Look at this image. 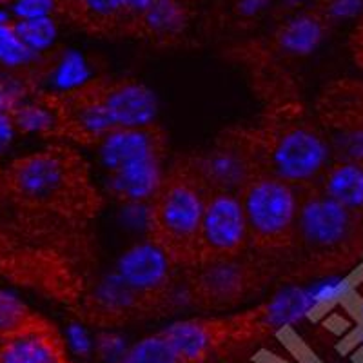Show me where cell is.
I'll return each instance as SVG.
<instances>
[{
  "instance_id": "6da1fadb",
  "label": "cell",
  "mask_w": 363,
  "mask_h": 363,
  "mask_svg": "<svg viewBox=\"0 0 363 363\" xmlns=\"http://www.w3.org/2000/svg\"><path fill=\"white\" fill-rule=\"evenodd\" d=\"M0 184L22 206L67 220H89L102 207L89 165L67 145H53L13 160L8 169L0 171Z\"/></svg>"
},
{
  "instance_id": "7a4b0ae2",
  "label": "cell",
  "mask_w": 363,
  "mask_h": 363,
  "mask_svg": "<svg viewBox=\"0 0 363 363\" xmlns=\"http://www.w3.org/2000/svg\"><path fill=\"white\" fill-rule=\"evenodd\" d=\"M206 187L191 171L187 160H178L147 203V240L167 255L174 267L199 264V236L202 225Z\"/></svg>"
},
{
  "instance_id": "3957f363",
  "label": "cell",
  "mask_w": 363,
  "mask_h": 363,
  "mask_svg": "<svg viewBox=\"0 0 363 363\" xmlns=\"http://www.w3.org/2000/svg\"><path fill=\"white\" fill-rule=\"evenodd\" d=\"M247 131L260 169L296 189L316 186L330 165L329 140L309 122L278 116Z\"/></svg>"
},
{
  "instance_id": "277c9868",
  "label": "cell",
  "mask_w": 363,
  "mask_h": 363,
  "mask_svg": "<svg viewBox=\"0 0 363 363\" xmlns=\"http://www.w3.org/2000/svg\"><path fill=\"white\" fill-rule=\"evenodd\" d=\"M362 215L345 209L318 186L300 189L294 245L316 265L349 260L362 244Z\"/></svg>"
},
{
  "instance_id": "5b68a950",
  "label": "cell",
  "mask_w": 363,
  "mask_h": 363,
  "mask_svg": "<svg viewBox=\"0 0 363 363\" xmlns=\"http://www.w3.org/2000/svg\"><path fill=\"white\" fill-rule=\"evenodd\" d=\"M247 222L249 245L284 251L294 245L300 189L260 171L238 194Z\"/></svg>"
},
{
  "instance_id": "8992f818",
  "label": "cell",
  "mask_w": 363,
  "mask_h": 363,
  "mask_svg": "<svg viewBox=\"0 0 363 363\" xmlns=\"http://www.w3.org/2000/svg\"><path fill=\"white\" fill-rule=\"evenodd\" d=\"M271 267L255 258L235 256L187 269V296L202 309H231L265 285Z\"/></svg>"
},
{
  "instance_id": "52a82bcc",
  "label": "cell",
  "mask_w": 363,
  "mask_h": 363,
  "mask_svg": "<svg viewBox=\"0 0 363 363\" xmlns=\"http://www.w3.org/2000/svg\"><path fill=\"white\" fill-rule=\"evenodd\" d=\"M206 191L240 194L255 174L260 173L247 129H233L213 147L186 158Z\"/></svg>"
},
{
  "instance_id": "ba28073f",
  "label": "cell",
  "mask_w": 363,
  "mask_h": 363,
  "mask_svg": "<svg viewBox=\"0 0 363 363\" xmlns=\"http://www.w3.org/2000/svg\"><path fill=\"white\" fill-rule=\"evenodd\" d=\"M249 245L247 222L238 194L207 191L199 236V264L240 256Z\"/></svg>"
},
{
  "instance_id": "9c48e42d",
  "label": "cell",
  "mask_w": 363,
  "mask_h": 363,
  "mask_svg": "<svg viewBox=\"0 0 363 363\" xmlns=\"http://www.w3.org/2000/svg\"><path fill=\"white\" fill-rule=\"evenodd\" d=\"M320 309L311 285H289L251 311L231 316L236 345L260 340Z\"/></svg>"
},
{
  "instance_id": "30bf717a",
  "label": "cell",
  "mask_w": 363,
  "mask_h": 363,
  "mask_svg": "<svg viewBox=\"0 0 363 363\" xmlns=\"http://www.w3.org/2000/svg\"><path fill=\"white\" fill-rule=\"evenodd\" d=\"M173 262L153 242L133 245L116 265L118 274L129 287L153 301L158 311L169 307L173 298Z\"/></svg>"
},
{
  "instance_id": "8fae6325",
  "label": "cell",
  "mask_w": 363,
  "mask_h": 363,
  "mask_svg": "<svg viewBox=\"0 0 363 363\" xmlns=\"http://www.w3.org/2000/svg\"><path fill=\"white\" fill-rule=\"evenodd\" d=\"M86 322L100 327H115L133 318L160 313L153 301L136 293L115 272L108 274L93 287L82 307Z\"/></svg>"
},
{
  "instance_id": "7c38bea8",
  "label": "cell",
  "mask_w": 363,
  "mask_h": 363,
  "mask_svg": "<svg viewBox=\"0 0 363 363\" xmlns=\"http://www.w3.org/2000/svg\"><path fill=\"white\" fill-rule=\"evenodd\" d=\"M153 0H58V13L86 33L100 37L129 35Z\"/></svg>"
},
{
  "instance_id": "4fadbf2b",
  "label": "cell",
  "mask_w": 363,
  "mask_h": 363,
  "mask_svg": "<svg viewBox=\"0 0 363 363\" xmlns=\"http://www.w3.org/2000/svg\"><path fill=\"white\" fill-rule=\"evenodd\" d=\"M184 363H203L211 356L236 347L231 318H194L162 330Z\"/></svg>"
},
{
  "instance_id": "5bb4252c",
  "label": "cell",
  "mask_w": 363,
  "mask_h": 363,
  "mask_svg": "<svg viewBox=\"0 0 363 363\" xmlns=\"http://www.w3.org/2000/svg\"><path fill=\"white\" fill-rule=\"evenodd\" d=\"M95 86L116 129L155 124L158 106L147 86L133 79H99Z\"/></svg>"
},
{
  "instance_id": "9a60e30c",
  "label": "cell",
  "mask_w": 363,
  "mask_h": 363,
  "mask_svg": "<svg viewBox=\"0 0 363 363\" xmlns=\"http://www.w3.org/2000/svg\"><path fill=\"white\" fill-rule=\"evenodd\" d=\"M0 363H73L67 345L48 320L38 316L31 325L0 338Z\"/></svg>"
},
{
  "instance_id": "2e32d148",
  "label": "cell",
  "mask_w": 363,
  "mask_h": 363,
  "mask_svg": "<svg viewBox=\"0 0 363 363\" xmlns=\"http://www.w3.org/2000/svg\"><path fill=\"white\" fill-rule=\"evenodd\" d=\"M165 147L167 136L158 124L116 129L99 144L100 160L108 173L144 158L165 157Z\"/></svg>"
},
{
  "instance_id": "e0dca14e",
  "label": "cell",
  "mask_w": 363,
  "mask_h": 363,
  "mask_svg": "<svg viewBox=\"0 0 363 363\" xmlns=\"http://www.w3.org/2000/svg\"><path fill=\"white\" fill-rule=\"evenodd\" d=\"M165 157H151L108 173V191L122 203H149L162 180Z\"/></svg>"
},
{
  "instance_id": "ac0fdd59",
  "label": "cell",
  "mask_w": 363,
  "mask_h": 363,
  "mask_svg": "<svg viewBox=\"0 0 363 363\" xmlns=\"http://www.w3.org/2000/svg\"><path fill=\"white\" fill-rule=\"evenodd\" d=\"M330 26L329 18L314 4L281 22L272 35V45L284 57H307L322 44Z\"/></svg>"
},
{
  "instance_id": "d6986e66",
  "label": "cell",
  "mask_w": 363,
  "mask_h": 363,
  "mask_svg": "<svg viewBox=\"0 0 363 363\" xmlns=\"http://www.w3.org/2000/svg\"><path fill=\"white\" fill-rule=\"evenodd\" d=\"M189 24L186 0H153L133 26L129 37H138L155 44H173Z\"/></svg>"
},
{
  "instance_id": "ffe728a7",
  "label": "cell",
  "mask_w": 363,
  "mask_h": 363,
  "mask_svg": "<svg viewBox=\"0 0 363 363\" xmlns=\"http://www.w3.org/2000/svg\"><path fill=\"white\" fill-rule=\"evenodd\" d=\"M323 194L352 213H363V165L335 162L316 184Z\"/></svg>"
},
{
  "instance_id": "44dd1931",
  "label": "cell",
  "mask_w": 363,
  "mask_h": 363,
  "mask_svg": "<svg viewBox=\"0 0 363 363\" xmlns=\"http://www.w3.org/2000/svg\"><path fill=\"white\" fill-rule=\"evenodd\" d=\"M320 115L338 129L363 125V86L352 82L330 86L320 100Z\"/></svg>"
},
{
  "instance_id": "7402d4cb",
  "label": "cell",
  "mask_w": 363,
  "mask_h": 363,
  "mask_svg": "<svg viewBox=\"0 0 363 363\" xmlns=\"http://www.w3.org/2000/svg\"><path fill=\"white\" fill-rule=\"evenodd\" d=\"M17 131L37 133L42 136H60V118L53 95H42L37 100H26L13 111Z\"/></svg>"
},
{
  "instance_id": "603a6c76",
  "label": "cell",
  "mask_w": 363,
  "mask_h": 363,
  "mask_svg": "<svg viewBox=\"0 0 363 363\" xmlns=\"http://www.w3.org/2000/svg\"><path fill=\"white\" fill-rule=\"evenodd\" d=\"M122 363H184L164 333L140 340L120 359Z\"/></svg>"
},
{
  "instance_id": "cb8c5ba5",
  "label": "cell",
  "mask_w": 363,
  "mask_h": 363,
  "mask_svg": "<svg viewBox=\"0 0 363 363\" xmlns=\"http://www.w3.org/2000/svg\"><path fill=\"white\" fill-rule=\"evenodd\" d=\"M38 314L31 313L24 301L9 291L0 289V338H8L35 322Z\"/></svg>"
},
{
  "instance_id": "d4e9b609",
  "label": "cell",
  "mask_w": 363,
  "mask_h": 363,
  "mask_svg": "<svg viewBox=\"0 0 363 363\" xmlns=\"http://www.w3.org/2000/svg\"><path fill=\"white\" fill-rule=\"evenodd\" d=\"M38 53H33L17 37L13 22H0V64L11 69L33 64Z\"/></svg>"
},
{
  "instance_id": "484cf974",
  "label": "cell",
  "mask_w": 363,
  "mask_h": 363,
  "mask_svg": "<svg viewBox=\"0 0 363 363\" xmlns=\"http://www.w3.org/2000/svg\"><path fill=\"white\" fill-rule=\"evenodd\" d=\"M17 37L28 45L33 53L45 51L53 44L57 37V24L51 17L48 18H33V21H17L13 22Z\"/></svg>"
},
{
  "instance_id": "4316f807",
  "label": "cell",
  "mask_w": 363,
  "mask_h": 363,
  "mask_svg": "<svg viewBox=\"0 0 363 363\" xmlns=\"http://www.w3.org/2000/svg\"><path fill=\"white\" fill-rule=\"evenodd\" d=\"M330 153L336 162L363 165V125L338 129L329 140Z\"/></svg>"
},
{
  "instance_id": "83f0119b",
  "label": "cell",
  "mask_w": 363,
  "mask_h": 363,
  "mask_svg": "<svg viewBox=\"0 0 363 363\" xmlns=\"http://www.w3.org/2000/svg\"><path fill=\"white\" fill-rule=\"evenodd\" d=\"M86 79L87 69L80 55L69 51L57 62V67H55V84L58 87H62L64 91L80 87L82 84L87 82Z\"/></svg>"
},
{
  "instance_id": "f1b7e54d",
  "label": "cell",
  "mask_w": 363,
  "mask_h": 363,
  "mask_svg": "<svg viewBox=\"0 0 363 363\" xmlns=\"http://www.w3.org/2000/svg\"><path fill=\"white\" fill-rule=\"evenodd\" d=\"M29 82L22 77L11 73H0V111L13 115L28 100Z\"/></svg>"
},
{
  "instance_id": "f546056e",
  "label": "cell",
  "mask_w": 363,
  "mask_h": 363,
  "mask_svg": "<svg viewBox=\"0 0 363 363\" xmlns=\"http://www.w3.org/2000/svg\"><path fill=\"white\" fill-rule=\"evenodd\" d=\"M316 6L335 24L338 21L359 18L363 15V0H318Z\"/></svg>"
},
{
  "instance_id": "4dcf8cb0",
  "label": "cell",
  "mask_w": 363,
  "mask_h": 363,
  "mask_svg": "<svg viewBox=\"0 0 363 363\" xmlns=\"http://www.w3.org/2000/svg\"><path fill=\"white\" fill-rule=\"evenodd\" d=\"M55 11H58V0H17L15 4L18 21L48 18Z\"/></svg>"
},
{
  "instance_id": "1f68e13d",
  "label": "cell",
  "mask_w": 363,
  "mask_h": 363,
  "mask_svg": "<svg viewBox=\"0 0 363 363\" xmlns=\"http://www.w3.org/2000/svg\"><path fill=\"white\" fill-rule=\"evenodd\" d=\"M15 135H17V128H15L13 116L0 111V155L8 151L9 145L15 140Z\"/></svg>"
},
{
  "instance_id": "d6a6232c",
  "label": "cell",
  "mask_w": 363,
  "mask_h": 363,
  "mask_svg": "<svg viewBox=\"0 0 363 363\" xmlns=\"http://www.w3.org/2000/svg\"><path fill=\"white\" fill-rule=\"evenodd\" d=\"M272 4V0H238L236 2V13L240 17L252 18L256 15H260L264 9H267Z\"/></svg>"
},
{
  "instance_id": "836d02e7",
  "label": "cell",
  "mask_w": 363,
  "mask_h": 363,
  "mask_svg": "<svg viewBox=\"0 0 363 363\" xmlns=\"http://www.w3.org/2000/svg\"><path fill=\"white\" fill-rule=\"evenodd\" d=\"M352 45H354V55L359 62L363 64V15L359 17V24L352 35Z\"/></svg>"
},
{
  "instance_id": "e575fe53",
  "label": "cell",
  "mask_w": 363,
  "mask_h": 363,
  "mask_svg": "<svg viewBox=\"0 0 363 363\" xmlns=\"http://www.w3.org/2000/svg\"><path fill=\"white\" fill-rule=\"evenodd\" d=\"M287 2H289L291 6H296V4H300V2H303V0H287Z\"/></svg>"
},
{
  "instance_id": "d590c367",
  "label": "cell",
  "mask_w": 363,
  "mask_h": 363,
  "mask_svg": "<svg viewBox=\"0 0 363 363\" xmlns=\"http://www.w3.org/2000/svg\"><path fill=\"white\" fill-rule=\"evenodd\" d=\"M6 2H9V0H0V4H6Z\"/></svg>"
},
{
  "instance_id": "8d00e7d4",
  "label": "cell",
  "mask_w": 363,
  "mask_h": 363,
  "mask_svg": "<svg viewBox=\"0 0 363 363\" xmlns=\"http://www.w3.org/2000/svg\"><path fill=\"white\" fill-rule=\"evenodd\" d=\"M362 349H363V336H362Z\"/></svg>"
},
{
  "instance_id": "74e56055",
  "label": "cell",
  "mask_w": 363,
  "mask_h": 363,
  "mask_svg": "<svg viewBox=\"0 0 363 363\" xmlns=\"http://www.w3.org/2000/svg\"><path fill=\"white\" fill-rule=\"evenodd\" d=\"M186 2H189V0H186Z\"/></svg>"
},
{
  "instance_id": "f35d334b",
  "label": "cell",
  "mask_w": 363,
  "mask_h": 363,
  "mask_svg": "<svg viewBox=\"0 0 363 363\" xmlns=\"http://www.w3.org/2000/svg\"><path fill=\"white\" fill-rule=\"evenodd\" d=\"M118 363H122V362H118Z\"/></svg>"
}]
</instances>
